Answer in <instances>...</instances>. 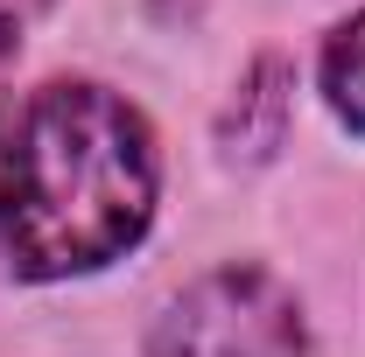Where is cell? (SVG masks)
Here are the masks:
<instances>
[{
  "mask_svg": "<svg viewBox=\"0 0 365 357\" xmlns=\"http://www.w3.org/2000/svg\"><path fill=\"white\" fill-rule=\"evenodd\" d=\"M155 134L106 85H43L0 154V260L71 280L140 245L155 218Z\"/></svg>",
  "mask_w": 365,
  "mask_h": 357,
  "instance_id": "cell-1",
  "label": "cell"
},
{
  "mask_svg": "<svg viewBox=\"0 0 365 357\" xmlns=\"http://www.w3.org/2000/svg\"><path fill=\"white\" fill-rule=\"evenodd\" d=\"M302 302L260 267H218L190 280L162 322L148 329V357H302Z\"/></svg>",
  "mask_w": 365,
  "mask_h": 357,
  "instance_id": "cell-2",
  "label": "cell"
},
{
  "mask_svg": "<svg viewBox=\"0 0 365 357\" xmlns=\"http://www.w3.org/2000/svg\"><path fill=\"white\" fill-rule=\"evenodd\" d=\"M323 98L351 134H365V14H351L323 43Z\"/></svg>",
  "mask_w": 365,
  "mask_h": 357,
  "instance_id": "cell-3",
  "label": "cell"
},
{
  "mask_svg": "<svg viewBox=\"0 0 365 357\" xmlns=\"http://www.w3.org/2000/svg\"><path fill=\"white\" fill-rule=\"evenodd\" d=\"M14 49H21V36H14V21L0 14V85H7V70H14Z\"/></svg>",
  "mask_w": 365,
  "mask_h": 357,
  "instance_id": "cell-4",
  "label": "cell"
}]
</instances>
